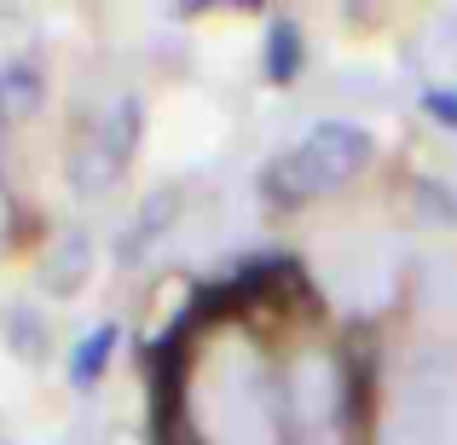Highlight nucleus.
Here are the masks:
<instances>
[{"instance_id": "obj_1", "label": "nucleus", "mask_w": 457, "mask_h": 445, "mask_svg": "<svg viewBox=\"0 0 457 445\" xmlns=\"http://www.w3.org/2000/svg\"><path fill=\"white\" fill-rule=\"evenodd\" d=\"M370 156H377V139H370L365 128H353V122H319L302 145H290L284 156H272L267 174H261V185H267L272 202L302 209V202H319V197H330V191L353 185V179L370 168Z\"/></svg>"}, {"instance_id": "obj_2", "label": "nucleus", "mask_w": 457, "mask_h": 445, "mask_svg": "<svg viewBox=\"0 0 457 445\" xmlns=\"http://www.w3.org/2000/svg\"><path fill=\"white\" fill-rule=\"evenodd\" d=\"M139 134H145V111H139V99H122L99 128H93V134H81L76 151H70V179H76V191L116 185V179L134 168Z\"/></svg>"}, {"instance_id": "obj_3", "label": "nucleus", "mask_w": 457, "mask_h": 445, "mask_svg": "<svg viewBox=\"0 0 457 445\" xmlns=\"http://www.w3.org/2000/svg\"><path fill=\"white\" fill-rule=\"evenodd\" d=\"M46 104V81L35 64H6L0 70V128H23Z\"/></svg>"}, {"instance_id": "obj_4", "label": "nucleus", "mask_w": 457, "mask_h": 445, "mask_svg": "<svg viewBox=\"0 0 457 445\" xmlns=\"http://www.w3.org/2000/svg\"><path fill=\"white\" fill-rule=\"evenodd\" d=\"M307 64V35L295 18H272L267 23V81L272 87H290Z\"/></svg>"}, {"instance_id": "obj_5", "label": "nucleus", "mask_w": 457, "mask_h": 445, "mask_svg": "<svg viewBox=\"0 0 457 445\" xmlns=\"http://www.w3.org/2000/svg\"><path fill=\"white\" fill-rule=\"evenodd\" d=\"M116 342H122V324H99L93 335H81V347L70 353V382H76L81 393L99 388V376L111 370V358H116Z\"/></svg>"}, {"instance_id": "obj_6", "label": "nucleus", "mask_w": 457, "mask_h": 445, "mask_svg": "<svg viewBox=\"0 0 457 445\" xmlns=\"http://www.w3.org/2000/svg\"><path fill=\"white\" fill-rule=\"evenodd\" d=\"M87 272H93L87 237L64 232V237H58V249H53V260H46V290H53V295H76L81 284H87Z\"/></svg>"}, {"instance_id": "obj_7", "label": "nucleus", "mask_w": 457, "mask_h": 445, "mask_svg": "<svg viewBox=\"0 0 457 445\" xmlns=\"http://www.w3.org/2000/svg\"><path fill=\"white\" fill-rule=\"evenodd\" d=\"M179 209H186V191H179V185H156L151 197L139 202V214H134V237H128V249H151L156 237L179 220Z\"/></svg>"}, {"instance_id": "obj_8", "label": "nucleus", "mask_w": 457, "mask_h": 445, "mask_svg": "<svg viewBox=\"0 0 457 445\" xmlns=\"http://www.w3.org/2000/svg\"><path fill=\"white\" fill-rule=\"evenodd\" d=\"M35 324H41V318H35L29 307H12V312H6V335H12V347H18L23 358H41V353H46V347H41V330H35Z\"/></svg>"}, {"instance_id": "obj_9", "label": "nucleus", "mask_w": 457, "mask_h": 445, "mask_svg": "<svg viewBox=\"0 0 457 445\" xmlns=\"http://www.w3.org/2000/svg\"><path fill=\"white\" fill-rule=\"evenodd\" d=\"M423 111L435 116L440 128H452V134H457V87H423Z\"/></svg>"}, {"instance_id": "obj_10", "label": "nucleus", "mask_w": 457, "mask_h": 445, "mask_svg": "<svg viewBox=\"0 0 457 445\" xmlns=\"http://www.w3.org/2000/svg\"><path fill=\"white\" fill-rule=\"evenodd\" d=\"M6 237H12V191L0 185V243H6Z\"/></svg>"}]
</instances>
